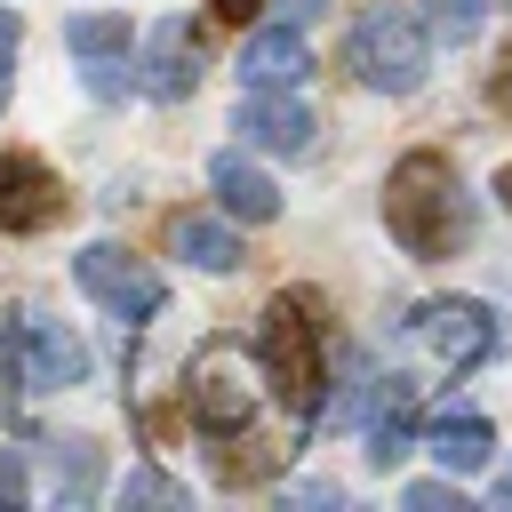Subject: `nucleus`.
<instances>
[{
	"mask_svg": "<svg viewBox=\"0 0 512 512\" xmlns=\"http://www.w3.org/2000/svg\"><path fill=\"white\" fill-rule=\"evenodd\" d=\"M144 96H160V104H184L192 88H200V32L184 24V16H160L152 32H144Z\"/></svg>",
	"mask_w": 512,
	"mask_h": 512,
	"instance_id": "obj_9",
	"label": "nucleus"
},
{
	"mask_svg": "<svg viewBox=\"0 0 512 512\" xmlns=\"http://www.w3.org/2000/svg\"><path fill=\"white\" fill-rule=\"evenodd\" d=\"M304 72H312V48H304L296 24H264V32H248V48H240V80H248V88H296Z\"/></svg>",
	"mask_w": 512,
	"mask_h": 512,
	"instance_id": "obj_12",
	"label": "nucleus"
},
{
	"mask_svg": "<svg viewBox=\"0 0 512 512\" xmlns=\"http://www.w3.org/2000/svg\"><path fill=\"white\" fill-rule=\"evenodd\" d=\"M64 40H72V56H80V72H88V88L96 96H120L128 88V16H72L64 24Z\"/></svg>",
	"mask_w": 512,
	"mask_h": 512,
	"instance_id": "obj_10",
	"label": "nucleus"
},
{
	"mask_svg": "<svg viewBox=\"0 0 512 512\" xmlns=\"http://www.w3.org/2000/svg\"><path fill=\"white\" fill-rule=\"evenodd\" d=\"M488 96H496V112H512V56H504V72L488 80Z\"/></svg>",
	"mask_w": 512,
	"mask_h": 512,
	"instance_id": "obj_23",
	"label": "nucleus"
},
{
	"mask_svg": "<svg viewBox=\"0 0 512 512\" xmlns=\"http://www.w3.org/2000/svg\"><path fill=\"white\" fill-rule=\"evenodd\" d=\"M256 8H264V0H216V16H224V24H248Z\"/></svg>",
	"mask_w": 512,
	"mask_h": 512,
	"instance_id": "obj_24",
	"label": "nucleus"
},
{
	"mask_svg": "<svg viewBox=\"0 0 512 512\" xmlns=\"http://www.w3.org/2000/svg\"><path fill=\"white\" fill-rule=\"evenodd\" d=\"M496 192H504V208H512V160H504V176H496Z\"/></svg>",
	"mask_w": 512,
	"mask_h": 512,
	"instance_id": "obj_26",
	"label": "nucleus"
},
{
	"mask_svg": "<svg viewBox=\"0 0 512 512\" xmlns=\"http://www.w3.org/2000/svg\"><path fill=\"white\" fill-rule=\"evenodd\" d=\"M408 432H416V384L408 376H384L376 400H368V464H400L408 456Z\"/></svg>",
	"mask_w": 512,
	"mask_h": 512,
	"instance_id": "obj_14",
	"label": "nucleus"
},
{
	"mask_svg": "<svg viewBox=\"0 0 512 512\" xmlns=\"http://www.w3.org/2000/svg\"><path fill=\"white\" fill-rule=\"evenodd\" d=\"M96 480H104V456H96L88 440H64V448H56V496L88 504V496H96Z\"/></svg>",
	"mask_w": 512,
	"mask_h": 512,
	"instance_id": "obj_17",
	"label": "nucleus"
},
{
	"mask_svg": "<svg viewBox=\"0 0 512 512\" xmlns=\"http://www.w3.org/2000/svg\"><path fill=\"white\" fill-rule=\"evenodd\" d=\"M72 272H80V288H88L104 312H120V320H152V312L168 304L160 272H152L144 256H128V248H112V240H88V248L72 256Z\"/></svg>",
	"mask_w": 512,
	"mask_h": 512,
	"instance_id": "obj_6",
	"label": "nucleus"
},
{
	"mask_svg": "<svg viewBox=\"0 0 512 512\" xmlns=\"http://www.w3.org/2000/svg\"><path fill=\"white\" fill-rule=\"evenodd\" d=\"M472 24H480V0H440V32L448 40H472Z\"/></svg>",
	"mask_w": 512,
	"mask_h": 512,
	"instance_id": "obj_20",
	"label": "nucleus"
},
{
	"mask_svg": "<svg viewBox=\"0 0 512 512\" xmlns=\"http://www.w3.org/2000/svg\"><path fill=\"white\" fill-rule=\"evenodd\" d=\"M232 128H240L256 152H304V136H312V112H304L288 88H248V104L232 112Z\"/></svg>",
	"mask_w": 512,
	"mask_h": 512,
	"instance_id": "obj_11",
	"label": "nucleus"
},
{
	"mask_svg": "<svg viewBox=\"0 0 512 512\" xmlns=\"http://www.w3.org/2000/svg\"><path fill=\"white\" fill-rule=\"evenodd\" d=\"M0 360H8V376L24 392H72V384H88V344L64 320H48V312H24L8 328V344H0Z\"/></svg>",
	"mask_w": 512,
	"mask_h": 512,
	"instance_id": "obj_5",
	"label": "nucleus"
},
{
	"mask_svg": "<svg viewBox=\"0 0 512 512\" xmlns=\"http://www.w3.org/2000/svg\"><path fill=\"white\" fill-rule=\"evenodd\" d=\"M16 40H24V24H16V8H0V104H8V64H16Z\"/></svg>",
	"mask_w": 512,
	"mask_h": 512,
	"instance_id": "obj_21",
	"label": "nucleus"
},
{
	"mask_svg": "<svg viewBox=\"0 0 512 512\" xmlns=\"http://www.w3.org/2000/svg\"><path fill=\"white\" fill-rule=\"evenodd\" d=\"M280 8H288V16H312V8H328V0H280Z\"/></svg>",
	"mask_w": 512,
	"mask_h": 512,
	"instance_id": "obj_25",
	"label": "nucleus"
},
{
	"mask_svg": "<svg viewBox=\"0 0 512 512\" xmlns=\"http://www.w3.org/2000/svg\"><path fill=\"white\" fill-rule=\"evenodd\" d=\"M208 184H216V200H224L240 224H272V216H280V184H272L256 160H240V152L208 160Z\"/></svg>",
	"mask_w": 512,
	"mask_h": 512,
	"instance_id": "obj_13",
	"label": "nucleus"
},
{
	"mask_svg": "<svg viewBox=\"0 0 512 512\" xmlns=\"http://www.w3.org/2000/svg\"><path fill=\"white\" fill-rule=\"evenodd\" d=\"M128 504H184V488L160 472H128Z\"/></svg>",
	"mask_w": 512,
	"mask_h": 512,
	"instance_id": "obj_18",
	"label": "nucleus"
},
{
	"mask_svg": "<svg viewBox=\"0 0 512 512\" xmlns=\"http://www.w3.org/2000/svg\"><path fill=\"white\" fill-rule=\"evenodd\" d=\"M168 248H176L184 264H200V272H232V264H240V232L216 224V216H200V208H184V216L168 224Z\"/></svg>",
	"mask_w": 512,
	"mask_h": 512,
	"instance_id": "obj_15",
	"label": "nucleus"
},
{
	"mask_svg": "<svg viewBox=\"0 0 512 512\" xmlns=\"http://www.w3.org/2000/svg\"><path fill=\"white\" fill-rule=\"evenodd\" d=\"M0 504H24V464L0 456Z\"/></svg>",
	"mask_w": 512,
	"mask_h": 512,
	"instance_id": "obj_22",
	"label": "nucleus"
},
{
	"mask_svg": "<svg viewBox=\"0 0 512 512\" xmlns=\"http://www.w3.org/2000/svg\"><path fill=\"white\" fill-rule=\"evenodd\" d=\"M384 224L408 256H456L472 240V200L440 152H408L384 176Z\"/></svg>",
	"mask_w": 512,
	"mask_h": 512,
	"instance_id": "obj_2",
	"label": "nucleus"
},
{
	"mask_svg": "<svg viewBox=\"0 0 512 512\" xmlns=\"http://www.w3.org/2000/svg\"><path fill=\"white\" fill-rule=\"evenodd\" d=\"M344 64L368 80V88H384V96H408V88H424V72H432V32L400 8V0H376L360 24H352V40H344Z\"/></svg>",
	"mask_w": 512,
	"mask_h": 512,
	"instance_id": "obj_4",
	"label": "nucleus"
},
{
	"mask_svg": "<svg viewBox=\"0 0 512 512\" xmlns=\"http://www.w3.org/2000/svg\"><path fill=\"white\" fill-rule=\"evenodd\" d=\"M408 336L432 352V368H448V376H472L488 352H496V320L472 304V296H448V304H424L416 320H408Z\"/></svg>",
	"mask_w": 512,
	"mask_h": 512,
	"instance_id": "obj_7",
	"label": "nucleus"
},
{
	"mask_svg": "<svg viewBox=\"0 0 512 512\" xmlns=\"http://www.w3.org/2000/svg\"><path fill=\"white\" fill-rule=\"evenodd\" d=\"M408 512H464V496H456L448 480H416V488H408Z\"/></svg>",
	"mask_w": 512,
	"mask_h": 512,
	"instance_id": "obj_19",
	"label": "nucleus"
},
{
	"mask_svg": "<svg viewBox=\"0 0 512 512\" xmlns=\"http://www.w3.org/2000/svg\"><path fill=\"white\" fill-rule=\"evenodd\" d=\"M256 360H264L280 408L312 424V408H320V296H312V288H280V296L264 304Z\"/></svg>",
	"mask_w": 512,
	"mask_h": 512,
	"instance_id": "obj_3",
	"label": "nucleus"
},
{
	"mask_svg": "<svg viewBox=\"0 0 512 512\" xmlns=\"http://www.w3.org/2000/svg\"><path fill=\"white\" fill-rule=\"evenodd\" d=\"M264 400H280V392H272V376H264V360L248 344L208 336L192 352V368H184V416L216 448V472L224 480H264L304 440V424H264Z\"/></svg>",
	"mask_w": 512,
	"mask_h": 512,
	"instance_id": "obj_1",
	"label": "nucleus"
},
{
	"mask_svg": "<svg viewBox=\"0 0 512 512\" xmlns=\"http://www.w3.org/2000/svg\"><path fill=\"white\" fill-rule=\"evenodd\" d=\"M432 456H440V472H480L488 456H496V432L480 424V416H440L432 424V440H424Z\"/></svg>",
	"mask_w": 512,
	"mask_h": 512,
	"instance_id": "obj_16",
	"label": "nucleus"
},
{
	"mask_svg": "<svg viewBox=\"0 0 512 512\" xmlns=\"http://www.w3.org/2000/svg\"><path fill=\"white\" fill-rule=\"evenodd\" d=\"M64 216V184L40 152H0V232H48Z\"/></svg>",
	"mask_w": 512,
	"mask_h": 512,
	"instance_id": "obj_8",
	"label": "nucleus"
},
{
	"mask_svg": "<svg viewBox=\"0 0 512 512\" xmlns=\"http://www.w3.org/2000/svg\"><path fill=\"white\" fill-rule=\"evenodd\" d=\"M496 496H504V504H512V472H504V480H496Z\"/></svg>",
	"mask_w": 512,
	"mask_h": 512,
	"instance_id": "obj_27",
	"label": "nucleus"
}]
</instances>
